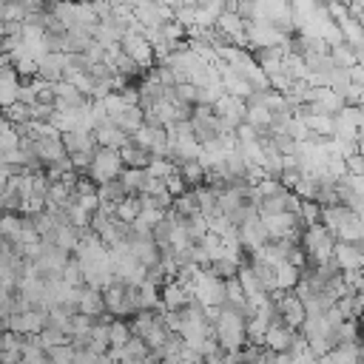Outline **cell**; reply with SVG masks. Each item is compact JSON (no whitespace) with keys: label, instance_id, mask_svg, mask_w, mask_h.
<instances>
[{"label":"cell","instance_id":"1","mask_svg":"<svg viewBox=\"0 0 364 364\" xmlns=\"http://www.w3.org/2000/svg\"><path fill=\"white\" fill-rule=\"evenodd\" d=\"M301 247L307 250L313 264H327L333 259V250H336V236L324 225L313 222V225H307V230L301 236Z\"/></svg>","mask_w":364,"mask_h":364},{"label":"cell","instance_id":"2","mask_svg":"<svg viewBox=\"0 0 364 364\" xmlns=\"http://www.w3.org/2000/svg\"><path fill=\"white\" fill-rule=\"evenodd\" d=\"M119 173H122V156H119V151H117V148H102V145H100V148L94 151L88 176H91L97 185H102V182L117 179Z\"/></svg>","mask_w":364,"mask_h":364},{"label":"cell","instance_id":"3","mask_svg":"<svg viewBox=\"0 0 364 364\" xmlns=\"http://www.w3.org/2000/svg\"><path fill=\"white\" fill-rule=\"evenodd\" d=\"M119 46H122V51H125L139 68H151L154 60H156V51H154V46L148 43V37H145L142 31H125V37L119 40Z\"/></svg>","mask_w":364,"mask_h":364},{"label":"cell","instance_id":"4","mask_svg":"<svg viewBox=\"0 0 364 364\" xmlns=\"http://www.w3.org/2000/svg\"><path fill=\"white\" fill-rule=\"evenodd\" d=\"M65 60H68V54H65V51H48L46 57H40V60H37V77H40V80H48V82L63 80Z\"/></svg>","mask_w":364,"mask_h":364},{"label":"cell","instance_id":"5","mask_svg":"<svg viewBox=\"0 0 364 364\" xmlns=\"http://www.w3.org/2000/svg\"><path fill=\"white\" fill-rule=\"evenodd\" d=\"M191 301H193V293H191L188 284H182V282H168V284L162 287V307H165V310H182V307L191 304Z\"/></svg>","mask_w":364,"mask_h":364},{"label":"cell","instance_id":"6","mask_svg":"<svg viewBox=\"0 0 364 364\" xmlns=\"http://www.w3.org/2000/svg\"><path fill=\"white\" fill-rule=\"evenodd\" d=\"M60 139H63V145H65V151L68 154H77V151H97V136H94V131H82V128H74V131H65V134H60Z\"/></svg>","mask_w":364,"mask_h":364},{"label":"cell","instance_id":"7","mask_svg":"<svg viewBox=\"0 0 364 364\" xmlns=\"http://www.w3.org/2000/svg\"><path fill=\"white\" fill-rule=\"evenodd\" d=\"M119 156H122V165L128 168H148V162L154 159V154L142 145H136L134 139H128L122 148H119Z\"/></svg>","mask_w":364,"mask_h":364},{"label":"cell","instance_id":"8","mask_svg":"<svg viewBox=\"0 0 364 364\" xmlns=\"http://www.w3.org/2000/svg\"><path fill=\"white\" fill-rule=\"evenodd\" d=\"M111 122H114L117 128H122V131L131 136V134H134V131H136V128L145 122V111H142L139 105H128V108H125L119 117H114Z\"/></svg>","mask_w":364,"mask_h":364},{"label":"cell","instance_id":"9","mask_svg":"<svg viewBox=\"0 0 364 364\" xmlns=\"http://www.w3.org/2000/svg\"><path fill=\"white\" fill-rule=\"evenodd\" d=\"M20 233H23V216H17V213H3L0 216V239H6L9 245H14L17 239H20Z\"/></svg>","mask_w":364,"mask_h":364},{"label":"cell","instance_id":"10","mask_svg":"<svg viewBox=\"0 0 364 364\" xmlns=\"http://www.w3.org/2000/svg\"><path fill=\"white\" fill-rule=\"evenodd\" d=\"M139 210H142L139 196H125V199L117 205V219H119V222H125V225H134V222H136V216H139Z\"/></svg>","mask_w":364,"mask_h":364},{"label":"cell","instance_id":"11","mask_svg":"<svg viewBox=\"0 0 364 364\" xmlns=\"http://www.w3.org/2000/svg\"><path fill=\"white\" fill-rule=\"evenodd\" d=\"M3 114H6V119H9L11 125H26V122H31V105H26V102H14V105L3 108Z\"/></svg>","mask_w":364,"mask_h":364},{"label":"cell","instance_id":"12","mask_svg":"<svg viewBox=\"0 0 364 364\" xmlns=\"http://www.w3.org/2000/svg\"><path fill=\"white\" fill-rule=\"evenodd\" d=\"M26 17H28V6L26 3L6 0V6H3V20L6 23H26Z\"/></svg>","mask_w":364,"mask_h":364},{"label":"cell","instance_id":"13","mask_svg":"<svg viewBox=\"0 0 364 364\" xmlns=\"http://www.w3.org/2000/svg\"><path fill=\"white\" fill-rule=\"evenodd\" d=\"M14 68H17L20 80H31V77H37V60H34V57H20V60L14 63Z\"/></svg>","mask_w":364,"mask_h":364},{"label":"cell","instance_id":"14","mask_svg":"<svg viewBox=\"0 0 364 364\" xmlns=\"http://www.w3.org/2000/svg\"><path fill=\"white\" fill-rule=\"evenodd\" d=\"M77 3H97V0H77Z\"/></svg>","mask_w":364,"mask_h":364},{"label":"cell","instance_id":"15","mask_svg":"<svg viewBox=\"0 0 364 364\" xmlns=\"http://www.w3.org/2000/svg\"><path fill=\"white\" fill-rule=\"evenodd\" d=\"M0 43H3V37H0Z\"/></svg>","mask_w":364,"mask_h":364}]
</instances>
